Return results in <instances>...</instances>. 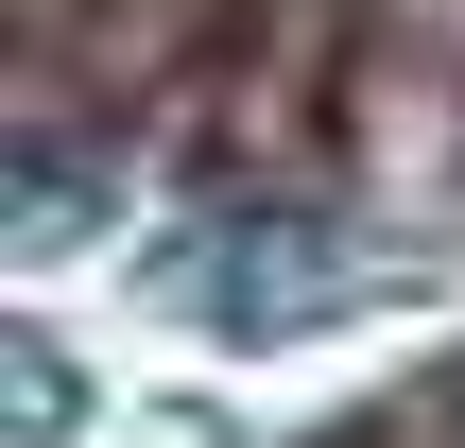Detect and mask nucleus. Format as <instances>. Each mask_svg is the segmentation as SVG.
Here are the masks:
<instances>
[{
    "instance_id": "obj_1",
    "label": "nucleus",
    "mask_w": 465,
    "mask_h": 448,
    "mask_svg": "<svg viewBox=\"0 0 465 448\" xmlns=\"http://www.w3.org/2000/svg\"><path fill=\"white\" fill-rule=\"evenodd\" d=\"M35 138L190 207H465V0H17Z\"/></svg>"
}]
</instances>
